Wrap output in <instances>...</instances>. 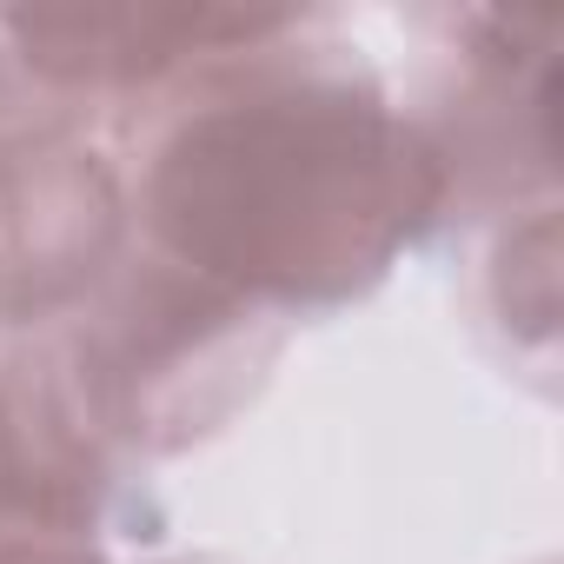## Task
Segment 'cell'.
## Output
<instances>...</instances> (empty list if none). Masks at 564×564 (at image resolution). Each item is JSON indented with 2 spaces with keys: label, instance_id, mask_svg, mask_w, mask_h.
<instances>
[{
  "label": "cell",
  "instance_id": "cell-1",
  "mask_svg": "<svg viewBox=\"0 0 564 564\" xmlns=\"http://www.w3.org/2000/svg\"><path fill=\"white\" fill-rule=\"evenodd\" d=\"M445 199L425 127L346 47H306V14L193 74L140 173L153 259L259 313L366 293Z\"/></svg>",
  "mask_w": 564,
  "mask_h": 564
},
{
  "label": "cell",
  "instance_id": "cell-2",
  "mask_svg": "<svg viewBox=\"0 0 564 564\" xmlns=\"http://www.w3.org/2000/svg\"><path fill=\"white\" fill-rule=\"evenodd\" d=\"M259 319L272 313L166 259H147L113 279L107 300L74 326L61 359L100 438L166 452L206 432L272 359L279 333H265Z\"/></svg>",
  "mask_w": 564,
  "mask_h": 564
},
{
  "label": "cell",
  "instance_id": "cell-3",
  "mask_svg": "<svg viewBox=\"0 0 564 564\" xmlns=\"http://www.w3.org/2000/svg\"><path fill=\"white\" fill-rule=\"evenodd\" d=\"M127 232L120 173L61 127L0 140V319L28 326L80 300Z\"/></svg>",
  "mask_w": 564,
  "mask_h": 564
},
{
  "label": "cell",
  "instance_id": "cell-4",
  "mask_svg": "<svg viewBox=\"0 0 564 564\" xmlns=\"http://www.w3.org/2000/svg\"><path fill=\"white\" fill-rule=\"evenodd\" d=\"M300 14H246V8H8L0 41L47 94H153L180 74L272 41Z\"/></svg>",
  "mask_w": 564,
  "mask_h": 564
},
{
  "label": "cell",
  "instance_id": "cell-5",
  "mask_svg": "<svg viewBox=\"0 0 564 564\" xmlns=\"http://www.w3.org/2000/svg\"><path fill=\"white\" fill-rule=\"evenodd\" d=\"M0 564H100V551L67 524H0Z\"/></svg>",
  "mask_w": 564,
  "mask_h": 564
}]
</instances>
